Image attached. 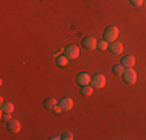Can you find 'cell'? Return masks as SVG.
<instances>
[{"label": "cell", "mask_w": 146, "mask_h": 140, "mask_svg": "<svg viewBox=\"0 0 146 140\" xmlns=\"http://www.w3.org/2000/svg\"><path fill=\"white\" fill-rule=\"evenodd\" d=\"M117 37H118V28L117 27H107L106 30H104V34H103V39L104 41H107L110 44V42H113V41H117Z\"/></svg>", "instance_id": "6da1fadb"}, {"label": "cell", "mask_w": 146, "mask_h": 140, "mask_svg": "<svg viewBox=\"0 0 146 140\" xmlns=\"http://www.w3.org/2000/svg\"><path fill=\"white\" fill-rule=\"evenodd\" d=\"M90 86L93 87V89H103L104 86H106V76L101 75V73H96V75L92 76V79H90Z\"/></svg>", "instance_id": "7a4b0ae2"}, {"label": "cell", "mask_w": 146, "mask_h": 140, "mask_svg": "<svg viewBox=\"0 0 146 140\" xmlns=\"http://www.w3.org/2000/svg\"><path fill=\"white\" fill-rule=\"evenodd\" d=\"M121 78H123V81L126 84H135L137 83V73H135L134 69H126L124 70V73L121 75Z\"/></svg>", "instance_id": "3957f363"}, {"label": "cell", "mask_w": 146, "mask_h": 140, "mask_svg": "<svg viewBox=\"0 0 146 140\" xmlns=\"http://www.w3.org/2000/svg\"><path fill=\"white\" fill-rule=\"evenodd\" d=\"M64 55L67 56L68 59H76L79 56V48L78 45H67L64 48Z\"/></svg>", "instance_id": "277c9868"}, {"label": "cell", "mask_w": 146, "mask_h": 140, "mask_svg": "<svg viewBox=\"0 0 146 140\" xmlns=\"http://www.w3.org/2000/svg\"><path fill=\"white\" fill-rule=\"evenodd\" d=\"M6 128H8L9 132H13V134H17V132H20V129H22V125H20L19 120H9L6 121Z\"/></svg>", "instance_id": "5b68a950"}, {"label": "cell", "mask_w": 146, "mask_h": 140, "mask_svg": "<svg viewBox=\"0 0 146 140\" xmlns=\"http://www.w3.org/2000/svg\"><path fill=\"white\" fill-rule=\"evenodd\" d=\"M96 42H98V41H96L95 37L87 36V37L82 39V45H84L86 50H96Z\"/></svg>", "instance_id": "8992f818"}, {"label": "cell", "mask_w": 146, "mask_h": 140, "mask_svg": "<svg viewBox=\"0 0 146 140\" xmlns=\"http://www.w3.org/2000/svg\"><path fill=\"white\" fill-rule=\"evenodd\" d=\"M90 76H89V73H86V72H81V73H78V76H76V83L79 84V86H87V84H90Z\"/></svg>", "instance_id": "52a82bcc"}, {"label": "cell", "mask_w": 146, "mask_h": 140, "mask_svg": "<svg viewBox=\"0 0 146 140\" xmlns=\"http://www.w3.org/2000/svg\"><path fill=\"white\" fill-rule=\"evenodd\" d=\"M107 50H109L110 53H113V55H120L121 51H123V44H121V42L113 41V42H110V44H109V48H107Z\"/></svg>", "instance_id": "ba28073f"}, {"label": "cell", "mask_w": 146, "mask_h": 140, "mask_svg": "<svg viewBox=\"0 0 146 140\" xmlns=\"http://www.w3.org/2000/svg\"><path fill=\"white\" fill-rule=\"evenodd\" d=\"M59 106H61L64 111H70L72 107H73V100H72L70 97H64V98H61V100H59Z\"/></svg>", "instance_id": "9c48e42d"}, {"label": "cell", "mask_w": 146, "mask_h": 140, "mask_svg": "<svg viewBox=\"0 0 146 140\" xmlns=\"http://www.w3.org/2000/svg\"><path fill=\"white\" fill-rule=\"evenodd\" d=\"M121 64H123L126 69H134L135 58L134 56H123V58H121Z\"/></svg>", "instance_id": "30bf717a"}, {"label": "cell", "mask_w": 146, "mask_h": 140, "mask_svg": "<svg viewBox=\"0 0 146 140\" xmlns=\"http://www.w3.org/2000/svg\"><path fill=\"white\" fill-rule=\"evenodd\" d=\"M2 112L13 114V112H14V104H13L11 101H3L2 103Z\"/></svg>", "instance_id": "8fae6325"}, {"label": "cell", "mask_w": 146, "mask_h": 140, "mask_svg": "<svg viewBox=\"0 0 146 140\" xmlns=\"http://www.w3.org/2000/svg\"><path fill=\"white\" fill-rule=\"evenodd\" d=\"M79 92H81L82 97H90L93 93V87L87 84V86H81V89H79Z\"/></svg>", "instance_id": "7c38bea8"}, {"label": "cell", "mask_w": 146, "mask_h": 140, "mask_svg": "<svg viewBox=\"0 0 146 140\" xmlns=\"http://www.w3.org/2000/svg\"><path fill=\"white\" fill-rule=\"evenodd\" d=\"M56 104H58V101L54 100V98H47V100L44 101V107H45V109H50V111L53 109Z\"/></svg>", "instance_id": "4fadbf2b"}, {"label": "cell", "mask_w": 146, "mask_h": 140, "mask_svg": "<svg viewBox=\"0 0 146 140\" xmlns=\"http://www.w3.org/2000/svg\"><path fill=\"white\" fill-rule=\"evenodd\" d=\"M107 48H109V42H107V41L101 39V41L96 42V50H100V51H106Z\"/></svg>", "instance_id": "5bb4252c"}, {"label": "cell", "mask_w": 146, "mask_h": 140, "mask_svg": "<svg viewBox=\"0 0 146 140\" xmlns=\"http://www.w3.org/2000/svg\"><path fill=\"white\" fill-rule=\"evenodd\" d=\"M124 70H126V67H124L123 64H117V65H113V67H112V72L115 73V75H118V76L123 75Z\"/></svg>", "instance_id": "9a60e30c"}, {"label": "cell", "mask_w": 146, "mask_h": 140, "mask_svg": "<svg viewBox=\"0 0 146 140\" xmlns=\"http://www.w3.org/2000/svg\"><path fill=\"white\" fill-rule=\"evenodd\" d=\"M56 64L59 65V67H65V65L68 64V58L67 56H58V59H56Z\"/></svg>", "instance_id": "2e32d148"}, {"label": "cell", "mask_w": 146, "mask_h": 140, "mask_svg": "<svg viewBox=\"0 0 146 140\" xmlns=\"http://www.w3.org/2000/svg\"><path fill=\"white\" fill-rule=\"evenodd\" d=\"M61 139H62V140H73L75 137H73L72 132H62V134H61Z\"/></svg>", "instance_id": "e0dca14e"}, {"label": "cell", "mask_w": 146, "mask_h": 140, "mask_svg": "<svg viewBox=\"0 0 146 140\" xmlns=\"http://www.w3.org/2000/svg\"><path fill=\"white\" fill-rule=\"evenodd\" d=\"M51 111H53V114L59 115V114H62V111H64V109H62V107L59 106V104H56V106H54V107H53V109H51Z\"/></svg>", "instance_id": "ac0fdd59"}, {"label": "cell", "mask_w": 146, "mask_h": 140, "mask_svg": "<svg viewBox=\"0 0 146 140\" xmlns=\"http://www.w3.org/2000/svg\"><path fill=\"white\" fill-rule=\"evenodd\" d=\"M2 120H3V121H9V120H11V114H6V112H2Z\"/></svg>", "instance_id": "d6986e66"}, {"label": "cell", "mask_w": 146, "mask_h": 140, "mask_svg": "<svg viewBox=\"0 0 146 140\" xmlns=\"http://www.w3.org/2000/svg\"><path fill=\"white\" fill-rule=\"evenodd\" d=\"M141 3H143V0H131V5H134V6H140Z\"/></svg>", "instance_id": "ffe728a7"}]
</instances>
